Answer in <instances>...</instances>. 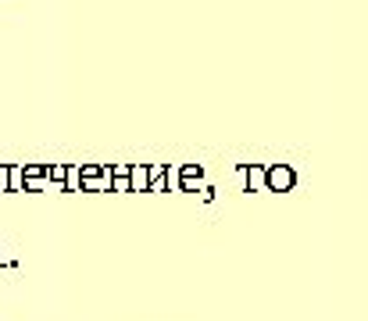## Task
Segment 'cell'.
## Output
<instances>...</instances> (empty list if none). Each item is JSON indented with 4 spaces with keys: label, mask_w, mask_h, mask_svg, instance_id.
I'll use <instances>...</instances> for the list:
<instances>
[{
    "label": "cell",
    "mask_w": 368,
    "mask_h": 321,
    "mask_svg": "<svg viewBox=\"0 0 368 321\" xmlns=\"http://www.w3.org/2000/svg\"><path fill=\"white\" fill-rule=\"evenodd\" d=\"M65 193H79V164L65 168Z\"/></svg>",
    "instance_id": "cell-8"
},
{
    "label": "cell",
    "mask_w": 368,
    "mask_h": 321,
    "mask_svg": "<svg viewBox=\"0 0 368 321\" xmlns=\"http://www.w3.org/2000/svg\"><path fill=\"white\" fill-rule=\"evenodd\" d=\"M0 264H4V253H0Z\"/></svg>",
    "instance_id": "cell-10"
},
{
    "label": "cell",
    "mask_w": 368,
    "mask_h": 321,
    "mask_svg": "<svg viewBox=\"0 0 368 321\" xmlns=\"http://www.w3.org/2000/svg\"><path fill=\"white\" fill-rule=\"evenodd\" d=\"M297 186V171L290 164H269L264 168V189L269 193H290Z\"/></svg>",
    "instance_id": "cell-1"
},
{
    "label": "cell",
    "mask_w": 368,
    "mask_h": 321,
    "mask_svg": "<svg viewBox=\"0 0 368 321\" xmlns=\"http://www.w3.org/2000/svg\"><path fill=\"white\" fill-rule=\"evenodd\" d=\"M240 179H243V193L264 189V164H243L240 168Z\"/></svg>",
    "instance_id": "cell-3"
},
{
    "label": "cell",
    "mask_w": 368,
    "mask_h": 321,
    "mask_svg": "<svg viewBox=\"0 0 368 321\" xmlns=\"http://www.w3.org/2000/svg\"><path fill=\"white\" fill-rule=\"evenodd\" d=\"M0 193H8V164H0Z\"/></svg>",
    "instance_id": "cell-9"
},
{
    "label": "cell",
    "mask_w": 368,
    "mask_h": 321,
    "mask_svg": "<svg viewBox=\"0 0 368 321\" xmlns=\"http://www.w3.org/2000/svg\"><path fill=\"white\" fill-rule=\"evenodd\" d=\"M22 179H26V189H43L47 186V164H22Z\"/></svg>",
    "instance_id": "cell-4"
},
{
    "label": "cell",
    "mask_w": 368,
    "mask_h": 321,
    "mask_svg": "<svg viewBox=\"0 0 368 321\" xmlns=\"http://www.w3.org/2000/svg\"><path fill=\"white\" fill-rule=\"evenodd\" d=\"M26 179H22V164H8V193H22Z\"/></svg>",
    "instance_id": "cell-7"
},
{
    "label": "cell",
    "mask_w": 368,
    "mask_h": 321,
    "mask_svg": "<svg viewBox=\"0 0 368 321\" xmlns=\"http://www.w3.org/2000/svg\"><path fill=\"white\" fill-rule=\"evenodd\" d=\"M147 182H151L147 164H129V193H147Z\"/></svg>",
    "instance_id": "cell-5"
},
{
    "label": "cell",
    "mask_w": 368,
    "mask_h": 321,
    "mask_svg": "<svg viewBox=\"0 0 368 321\" xmlns=\"http://www.w3.org/2000/svg\"><path fill=\"white\" fill-rule=\"evenodd\" d=\"M175 186H179V193H197L204 186V168L200 164H179L175 168Z\"/></svg>",
    "instance_id": "cell-2"
},
{
    "label": "cell",
    "mask_w": 368,
    "mask_h": 321,
    "mask_svg": "<svg viewBox=\"0 0 368 321\" xmlns=\"http://www.w3.org/2000/svg\"><path fill=\"white\" fill-rule=\"evenodd\" d=\"M151 171V182H147V193H165L168 186V175H165V164H147Z\"/></svg>",
    "instance_id": "cell-6"
}]
</instances>
